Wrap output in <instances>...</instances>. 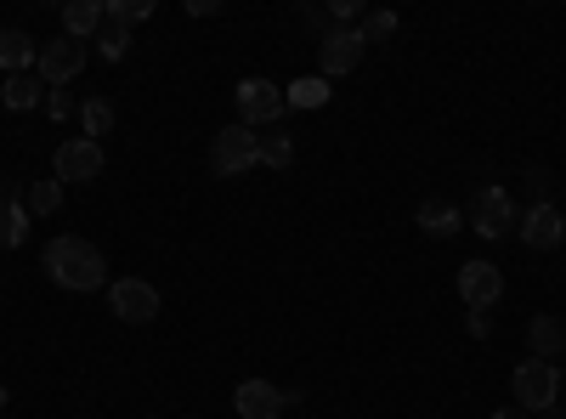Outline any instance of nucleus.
Instances as JSON below:
<instances>
[{"label":"nucleus","mask_w":566,"mask_h":419,"mask_svg":"<svg viewBox=\"0 0 566 419\" xmlns=\"http://www.w3.org/2000/svg\"><path fill=\"white\" fill-rule=\"evenodd\" d=\"M363 34L357 29H335L328 23L323 29V40H317V63H323V80H346V74H357V63H363Z\"/></svg>","instance_id":"6e6552de"},{"label":"nucleus","mask_w":566,"mask_h":419,"mask_svg":"<svg viewBox=\"0 0 566 419\" xmlns=\"http://www.w3.org/2000/svg\"><path fill=\"white\" fill-rule=\"evenodd\" d=\"M103 52V63H125V52H130V29L125 23H114V18H103V29H97V40H91Z\"/></svg>","instance_id":"412c9836"},{"label":"nucleus","mask_w":566,"mask_h":419,"mask_svg":"<svg viewBox=\"0 0 566 419\" xmlns=\"http://www.w3.org/2000/svg\"><path fill=\"white\" fill-rule=\"evenodd\" d=\"M34 57H40V45H34L23 29H0V69H7V80H12V74H29Z\"/></svg>","instance_id":"dca6fc26"},{"label":"nucleus","mask_w":566,"mask_h":419,"mask_svg":"<svg viewBox=\"0 0 566 419\" xmlns=\"http://www.w3.org/2000/svg\"><path fill=\"white\" fill-rule=\"evenodd\" d=\"M470 232H482V239H504V232L522 221V205H515L510 188H499V181H488V188L470 193Z\"/></svg>","instance_id":"20e7f679"},{"label":"nucleus","mask_w":566,"mask_h":419,"mask_svg":"<svg viewBox=\"0 0 566 419\" xmlns=\"http://www.w3.org/2000/svg\"><path fill=\"white\" fill-rule=\"evenodd\" d=\"M261 165H266V170H290V165H295V143H290L283 130H266V136H261Z\"/></svg>","instance_id":"4be33fe9"},{"label":"nucleus","mask_w":566,"mask_h":419,"mask_svg":"<svg viewBox=\"0 0 566 419\" xmlns=\"http://www.w3.org/2000/svg\"><path fill=\"white\" fill-rule=\"evenodd\" d=\"M504 295V272L493 261H464L459 266V301L470 312H493V301Z\"/></svg>","instance_id":"9d476101"},{"label":"nucleus","mask_w":566,"mask_h":419,"mask_svg":"<svg viewBox=\"0 0 566 419\" xmlns=\"http://www.w3.org/2000/svg\"><path fill=\"white\" fill-rule=\"evenodd\" d=\"M283 103H290V108H306V114H312V108H323V103H328V80H323V74L295 80L290 91H283Z\"/></svg>","instance_id":"aec40b11"},{"label":"nucleus","mask_w":566,"mask_h":419,"mask_svg":"<svg viewBox=\"0 0 566 419\" xmlns=\"http://www.w3.org/2000/svg\"><path fill=\"white\" fill-rule=\"evenodd\" d=\"M232 408H239V419H277L283 413V391L272 380H239Z\"/></svg>","instance_id":"f8f14e48"},{"label":"nucleus","mask_w":566,"mask_h":419,"mask_svg":"<svg viewBox=\"0 0 566 419\" xmlns=\"http://www.w3.org/2000/svg\"><path fill=\"white\" fill-rule=\"evenodd\" d=\"M357 34H363V45H386L397 34V12H363Z\"/></svg>","instance_id":"393cba45"},{"label":"nucleus","mask_w":566,"mask_h":419,"mask_svg":"<svg viewBox=\"0 0 566 419\" xmlns=\"http://www.w3.org/2000/svg\"><path fill=\"white\" fill-rule=\"evenodd\" d=\"M255 165H261V130L227 125V130L210 136V170H216L221 181H239V176L255 170Z\"/></svg>","instance_id":"f03ea898"},{"label":"nucleus","mask_w":566,"mask_h":419,"mask_svg":"<svg viewBox=\"0 0 566 419\" xmlns=\"http://www.w3.org/2000/svg\"><path fill=\"white\" fill-rule=\"evenodd\" d=\"M7 402H12V391H7V386H0V413H7Z\"/></svg>","instance_id":"7c9ffc66"},{"label":"nucleus","mask_w":566,"mask_h":419,"mask_svg":"<svg viewBox=\"0 0 566 419\" xmlns=\"http://www.w3.org/2000/svg\"><path fill=\"white\" fill-rule=\"evenodd\" d=\"M97 29H103V0H69L63 7V34H74V40H97Z\"/></svg>","instance_id":"a211bd4d"},{"label":"nucleus","mask_w":566,"mask_h":419,"mask_svg":"<svg viewBox=\"0 0 566 419\" xmlns=\"http://www.w3.org/2000/svg\"><path fill=\"white\" fill-rule=\"evenodd\" d=\"M464 329H470V341H488V335H493V323H488V312H470V317H464Z\"/></svg>","instance_id":"bb28decb"},{"label":"nucleus","mask_w":566,"mask_h":419,"mask_svg":"<svg viewBox=\"0 0 566 419\" xmlns=\"http://www.w3.org/2000/svg\"><path fill=\"white\" fill-rule=\"evenodd\" d=\"M419 232L424 239H453V232L464 227V210L459 205H448V199H419Z\"/></svg>","instance_id":"ddd939ff"},{"label":"nucleus","mask_w":566,"mask_h":419,"mask_svg":"<svg viewBox=\"0 0 566 419\" xmlns=\"http://www.w3.org/2000/svg\"><path fill=\"white\" fill-rule=\"evenodd\" d=\"M108 130H114V103H108V97H85V103H80V136L103 143Z\"/></svg>","instance_id":"6ab92c4d"},{"label":"nucleus","mask_w":566,"mask_h":419,"mask_svg":"<svg viewBox=\"0 0 566 419\" xmlns=\"http://www.w3.org/2000/svg\"><path fill=\"white\" fill-rule=\"evenodd\" d=\"M159 7H154V0H103V18H114V23H148Z\"/></svg>","instance_id":"5701e85b"},{"label":"nucleus","mask_w":566,"mask_h":419,"mask_svg":"<svg viewBox=\"0 0 566 419\" xmlns=\"http://www.w3.org/2000/svg\"><path fill=\"white\" fill-rule=\"evenodd\" d=\"M510 391H515V408H527L533 419L560 408V368L544 363V357H527L522 368L510 375Z\"/></svg>","instance_id":"7ed1b4c3"},{"label":"nucleus","mask_w":566,"mask_h":419,"mask_svg":"<svg viewBox=\"0 0 566 419\" xmlns=\"http://www.w3.org/2000/svg\"><path fill=\"white\" fill-rule=\"evenodd\" d=\"M45 91L52 85H45L40 74H12L7 91H0V103H7L12 114H29V108H45Z\"/></svg>","instance_id":"f3484780"},{"label":"nucleus","mask_w":566,"mask_h":419,"mask_svg":"<svg viewBox=\"0 0 566 419\" xmlns=\"http://www.w3.org/2000/svg\"><path fill=\"white\" fill-rule=\"evenodd\" d=\"M29 205L18 199V188L12 193H0V250H18L23 239H29Z\"/></svg>","instance_id":"2eb2a0df"},{"label":"nucleus","mask_w":566,"mask_h":419,"mask_svg":"<svg viewBox=\"0 0 566 419\" xmlns=\"http://www.w3.org/2000/svg\"><path fill=\"white\" fill-rule=\"evenodd\" d=\"M108 306H114L119 323L142 329V323L159 317V290L148 284V277H114V284H108Z\"/></svg>","instance_id":"423d86ee"},{"label":"nucleus","mask_w":566,"mask_h":419,"mask_svg":"<svg viewBox=\"0 0 566 419\" xmlns=\"http://www.w3.org/2000/svg\"><path fill=\"white\" fill-rule=\"evenodd\" d=\"M538 419H566V408H549V413H538Z\"/></svg>","instance_id":"c756f323"},{"label":"nucleus","mask_w":566,"mask_h":419,"mask_svg":"<svg viewBox=\"0 0 566 419\" xmlns=\"http://www.w3.org/2000/svg\"><path fill=\"white\" fill-rule=\"evenodd\" d=\"M63 210V181L52 176V181H34L29 188V216H57Z\"/></svg>","instance_id":"b1692460"},{"label":"nucleus","mask_w":566,"mask_h":419,"mask_svg":"<svg viewBox=\"0 0 566 419\" xmlns=\"http://www.w3.org/2000/svg\"><path fill=\"white\" fill-rule=\"evenodd\" d=\"M45 114H52V119L63 125V119H74V114H80V103L69 97V91H63V85H52V91H45Z\"/></svg>","instance_id":"a878e982"},{"label":"nucleus","mask_w":566,"mask_h":419,"mask_svg":"<svg viewBox=\"0 0 566 419\" xmlns=\"http://www.w3.org/2000/svg\"><path fill=\"white\" fill-rule=\"evenodd\" d=\"M85 57H91V45H85V40H74V34H57V40H45V45H40L34 74H40L45 85H69V80L85 69Z\"/></svg>","instance_id":"0eeeda50"},{"label":"nucleus","mask_w":566,"mask_h":419,"mask_svg":"<svg viewBox=\"0 0 566 419\" xmlns=\"http://www.w3.org/2000/svg\"><path fill=\"white\" fill-rule=\"evenodd\" d=\"M221 0H187V18H216Z\"/></svg>","instance_id":"cd10ccee"},{"label":"nucleus","mask_w":566,"mask_h":419,"mask_svg":"<svg viewBox=\"0 0 566 419\" xmlns=\"http://www.w3.org/2000/svg\"><path fill=\"white\" fill-rule=\"evenodd\" d=\"M527 346H533V357L555 363V357L566 352V323H560L555 312H538V317L527 323Z\"/></svg>","instance_id":"4468645a"},{"label":"nucleus","mask_w":566,"mask_h":419,"mask_svg":"<svg viewBox=\"0 0 566 419\" xmlns=\"http://www.w3.org/2000/svg\"><path fill=\"white\" fill-rule=\"evenodd\" d=\"M103 143H91V136H63L57 143V181H97L103 176Z\"/></svg>","instance_id":"9b49d317"},{"label":"nucleus","mask_w":566,"mask_h":419,"mask_svg":"<svg viewBox=\"0 0 566 419\" xmlns=\"http://www.w3.org/2000/svg\"><path fill=\"white\" fill-rule=\"evenodd\" d=\"M493 419H533V413H527V408H499Z\"/></svg>","instance_id":"c85d7f7f"},{"label":"nucleus","mask_w":566,"mask_h":419,"mask_svg":"<svg viewBox=\"0 0 566 419\" xmlns=\"http://www.w3.org/2000/svg\"><path fill=\"white\" fill-rule=\"evenodd\" d=\"M232 103H239V125H250V130H261V125L283 119V108H290V103H283V85H272V80H261V74L239 80Z\"/></svg>","instance_id":"39448f33"},{"label":"nucleus","mask_w":566,"mask_h":419,"mask_svg":"<svg viewBox=\"0 0 566 419\" xmlns=\"http://www.w3.org/2000/svg\"><path fill=\"white\" fill-rule=\"evenodd\" d=\"M515 232H522L527 250H560L566 244V210H555L549 199L544 205H527L522 221H515Z\"/></svg>","instance_id":"1a4fd4ad"},{"label":"nucleus","mask_w":566,"mask_h":419,"mask_svg":"<svg viewBox=\"0 0 566 419\" xmlns=\"http://www.w3.org/2000/svg\"><path fill=\"white\" fill-rule=\"evenodd\" d=\"M45 277H52L57 290H69V295H91V290H103L108 261H103V250L91 244V239L63 232V239L45 244Z\"/></svg>","instance_id":"f257e3e1"}]
</instances>
